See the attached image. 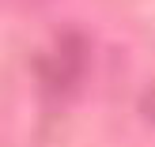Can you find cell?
Returning <instances> with one entry per match:
<instances>
[{
    "label": "cell",
    "instance_id": "obj_2",
    "mask_svg": "<svg viewBox=\"0 0 155 147\" xmlns=\"http://www.w3.org/2000/svg\"><path fill=\"white\" fill-rule=\"evenodd\" d=\"M140 113H144V117H148V125H155V87H151L148 94L140 98Z\"/></svg>",
    "mask_w": 155,
    "mask_h": 147
},
{
    "label": "cell",
    "instance_id": "obj_1",
    "mask_svg": "<svg viewBox=\"0 0 155 147\" xmlns=\"http://www.w3.org/2000/svg\"><path fill=\"white\" fill-rule=\"evenodd\" d=\"M83 64H87V45L80 34H61L53 49L38 57V72L49 91H72L83 75Z\"/></svg>",
    "mask_w": 155,
    "mask_h": 147
}]
</instances>
